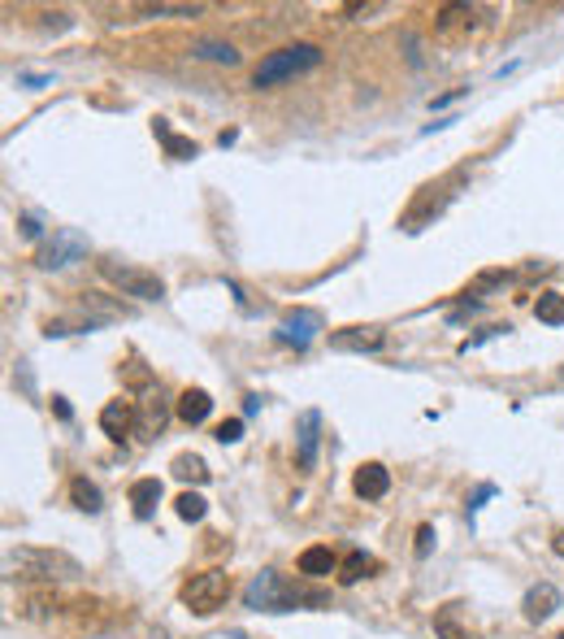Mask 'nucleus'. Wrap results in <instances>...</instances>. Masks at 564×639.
Instances as JSON below:
<instances>
[{
  "label": "nucleus",
  "mask_w": 564,
  "mask_h": 639,
  "mask_svg": "<svg viewBox=\"0 0 564 639\" xmlns=\"http://www.w3.org/2000/svg\"><path fill=\"white\" fill-rule=\"evenodd\" d=\"M378 9H382V4H347L343 13H347V18H360V13H378Z\"/></svg>",
  "instance_id": "7c9ffc66"
},
{
  "label": "nucleus",
  "mask_w": 564,
  "mask_h": 639,
  "mask_svg": "<svg viewBox=\"0 0 564 639\" xmlns=\"http://www.w3.org/2000/svg\"><path fill=\"white\" fill-rule=\"evenodd\" d=\"M83 566L61 548H9L4 552V579L13 583H70Z\"/></svg>",
  "instance_id": "f03ea898"
},
{
  "label": "nucleus",
  "mask_w": 564,
  "mask_h": 639,
  "mask_svg": "<svg viewBox=\"0 0 564 639\" xmlns=\"http://www.w3.org/2000/svg\"><path fill=\"white\" fill-rule=\"evenodd\" d=\"M101 431L122 444V440L135 431V404H126V400H110V404L101 409Z\"/></svg>",
  "instance_id": "2eb2a0df"
},
{
  "label": "nucleus",
  "mask_w": 564,
  "mask_h": 639,
  "mask_svg": "<svg viewBox=\"0 0 564 639\" xmlns=\"http://www.w3.org/2000/svg\"><path fill=\"white\" fill-rule=\"evenodd\" d=\"M373 570H378V561H373L369 552H360V548H356V552H347V557H343V566H338V583H347V587H352V583L369 579Z\"/></svg>",
  "instance_id": "a211bd4d"
},
{
  "label": "nucleus",
  "mask_w": 564,
  "mask_h": 639,
  "mask_svg": "<svg viewBox=\"0 0 564 639\" xmlns=\"http://www.w3.org/2000/svg\"><path fill=\"white\" fill-rule=\"evenodd\" d=\"M552 548H556V557H564V526L556 530V535H552Z\"/></svg>",
  "instance_id": "2f4dec72"
},
{
  "label": "nucleus",
  "mask_w": 564,
  "mask_h": 639,
  "mask_svg": "<svg viewBox=\"0 0 564 639\" xmlns=\"http://www.w3.org/2000/svg\"><path fill=\"white\" fill-rule=\"evenodd\" d=\"M83 253H88V240H83L79 231H53V240L39 244L35 265H39V270H61V265L79 261Z\"/></svg>",
  "instance_id": "0eeeda50"
},
{
  "label": "nucleus",
  "mask_w": 564,
  "mask_h": 639,
  "mask_svg": "<svg viewBox=\"0 0 564 639\" xmlns=\"http://www.w3.org/2000/svg\"><path fill=\"white\" fill-rule=\"evenodd\" d=\"M174 513H179L183 522H205V513H209V501H205L200 492H183V497L174 501Z\"/></svg>",
  "instance_id": "a878e982"
},
{
  "label": "nucleus",
  "mask_w": 564,
  "mask_h": 639,
  "mask_svg": "<svg viewBox=\"0 0 564 639\" xmlns=\"http://www.w3.org/2000/svg\"><path fill=\"white\" fill-rule=\"evenodd\" d=\"M165 422H170V400H165V391H161V387H148V391H143V400L135 404V435L157 440V435L165 431Z\"/></svg>",
  "instance_id": "6e6552de"
},
{
  "label": "nucleus",
  "mask_w": 564,
  "mask_h": 639,
  "mask_svg": "<svg viewBox=\"0 0 564 639\" xmlns=\"http://www.w3.org/2000/svg\"><path fill=\"white\" fill-rule=\"evenodd\" d=\"M101 278L122 287V296H135V300H165V283L157 270H143L135 261H122V256H101Z\"/></svg>",
  "instance_id": "20e7f679"
},
{
  "label": "nucleus",
  "mask_w": 564,
  "mask_h": 639,
  "mask_svg": "<svg viewBox=\"0 0 564 639\" xmlns=\"http://www.w3.org/2000/svg\"><path fill=\"white\" fill-rule=\"evenodd\" d=\"M561 609V587L556 583H534L530 592H526V601H521V614H526V623H548L552 614Z\"/></svg>",
  "instance_id": "ddd939ff"
},
{
  "label": "nucleus",
  "mask_w": 564,
  "mask_h": 639,
  "mask_svg": "<svg viewBox=\"0 0 564 639\" xmlns=\"http://www.w3.org/2000/svg\"><path fill=\"white\" fill-rule=\"evenodd\" d=\"M174 413L187 422V426H200L209 413H214V396L205 387H187L179 400H174Z\"/></svg>",
  "instance_id": "4468645a"
},
{
  "label": "nucleus",
  "mask_w": 564,
  "mask_h": 639,
  "mask_svg": "<svg viewBox=\"0 0 564 639\" xmlns=\"http://www.w3.org/2000/svg\"><path fill=\"white\" fill-rule=\"evenodd\" d=\"M243 605L256 609V614H291V609H300V605L322 609V605H326V592H309V587L291 583L287 574H278V570H261V574H252V583L243 587Z\"/></svg>",
  "instance_id": "f257e3e1"
},
{
  "label": "nucleus",
  "mask_w": 564,
  "mask_h": 639,
  "mask_svg": "<svg viewBox=\"0 0 564 639\" xmlns=\"http://www.w3.org/2000/svg\"><path fill=\"white\" fill-rule=\"evenodd\" d=\"M534 318L548 322V327H564V296L561 292H543L534 300Z\"/></svg>",
  "instance_id": "5701e85b"
},
{
  "label": "nucleus",
  "mask_w": 564,
  "mask_h": 639,
  "mask_svg": "<svg viewBox=\"0 0 564 639\" xmlns=\"http://www.w3.org/2000/svg\"><path fill=\"white\" fill-rule=\"evenodd\" d=\"M22 236H26V240H39V236H44V227H39L35 214H22Z\"/></svg>",
  "instance_id": "cd10ccee"
},
{
  "label": "nucleus",
  "mask_w": 564,
  "mask_h": 639,
  "mask_svg": "<svg viewBox=\"0 0 564 639\" xmlns=\"http://www.w3.org/2000/svg\"><path fill=\"white\" fill-rule=\"evenodd\" d=\"M430 544H435V526H422V530H417V557H426Z\"/></svg>",
  "instance_id": "c85d7f7f"
},
{
  "label": "nucleus",
  "mask_w": 564,
  "mask_h": 639,
  "mask_svg": "<svg viewBox=\"0 0 564 639\" xmlns=\"http://www.w3.org/2000/svg\"><path fill=\"white\" fill-rule=\"evenodd\" d=\"M239 435H243V418H230V422H222V426L214 431V440H218V444H234Z\"/></svg>",
  "instance_id": "bb28decb"
},
{
  "label": "nucleus",
  "mask_w": 564,
  "mask_h": 639,
  "mask_svg": "<svg viewBox=\"0 0 564 639\" xmlns=\"http://www.w3.org/2000/svg\"><path fill=\"white\" fill-rule=\"evenodd\" d=\"M318 331H322V313L318 309H296V313H287L283 322H278V340L283 344H296V349H309L313 340H318Z\"/></svg>",
  "instance_id": "1a4fd4ad"
},
{
  "label": "nucleus",
  "mask_w": 564,
  "mask_h": 639,
  "mask_svg": "<svg viewBox=\"0 0 564 639\" xmlns=\"http://www.w3.org/2000/svg\"><path fill=\"white\" fill-rule=\"evenodd\" d=\"M226 596H230V574H226V570H200V574H192V579L183 583V592H179V601H183L196 618L218 614L226 605Z\"/></svg>",
  "instance_id": "423d86ee"
},
{
  "label": "nucleus",
  "mask_w": 564,
  "mask_h": 639,
  "mask_svg": "<svg viewBox=\"0 0 564 639\" xmlns=\"http://www.w3.org/2000/svg\"><path fill=\"white\" fill-rule=\"evenodd\" d=\"M70 501H74V510H83V513H101L105 510V497H101V488L92 483V479H70Z\"/></svg>",
  "instance_id": "aec40b11"
},
{
  "label": "nucleus",
  "mask_w": 564,
  "mask_h": 639,
  "mask_svg": "<svg viewBox=\"0 0 564 639\" xmlns=\"http://www.w3.org/2000/svg\"><path fill=\"white\" fill-rule=\"evenodd\" d=\"M152 130H157V139L165 144V152H170L174 161H192V157L200 152V148H196L192 139H183V135H174V130H170V123H165V118H157V123H152Z\"/></svg>",
  "instance_id": "6ab92c4d"
},
{
  "label": "nucleus",
  "mask_w": 564,
  "mask_h": 639,
  "mask_svg": "<svg viewBox=\"0 0 564 639\" xmlns=\"http://www.w3.org/2000/svg\"><path fill=\"white\" fill-rule=\"evenodd\" d=\"M464 92H469V88H456V92H448V96H435V101H430V110H444V105H451V101H460Z\"/></svg>",
  "instance_id": "c756f323"
},
{
  "label": "nucleus",
  "mask_w": 564,
  "mask_h": 639,
  "mask_svg": "<svg viewBox=\"0 0 564 639\" xmlns=\"http://www.w3.org/2000/svg\"><path fill=\"white\" fill-rule=\"evenodd\" d=\"M183 483H209V466L196 457V453H183V457H174V466H170Z\"/></svg>",
  "instance_id": "b1692460"
},
{
  "label": "nucleus",
  "mask_w": 564,
  "mask_h": 639,
  "mask_svg": "<svg viewBox=\"0 0 564 639\" xmlns=\"http://www.w3.org/2000/svg\"><path fill=\"white\" fill-rule=\"evenodd\" d=\"M435 636L439 639H473V631L456 623V605H448V609L435 614Z\"/></svg>",
  "instance_id": "393cba45"
},
{
  "label": "nucleus",
  "mask_w": 564,
  "mask_h": 639,
  "mask_svg": "<svg viewBox=\"0 0 564 639\" xmlns=\"http://www.w3.org/2000/svg\"><path fill=\"white\" fill-rule=\"evenodd\" d=\"M331 349L335 353H378V349H387V331L382 327H343L331 335Z\"/></svg>",
  "instance_id": "9d476101"
},
{
  "label": "nucleus",
  "mask_w": 564,
  "mask_h": 639,
  "mask_svg": "<svg viewBox=\"0 0 564 639\" xmlns=\"http://www.w3.org/2000/svg\"><path fill=\"white\" fill-rule=\"evenodd\" d=\"M318 435H322V413H318V409H304V413H300V426H296V457H300V470H313V466H318Z\"/></svg>",
  "instance_id": "9b49d317"
},
{
  "label": "nucleus",
  "mask_w": 564,
  "mask_h": 639,
  "mask_svg": "<svg viewBox=\"0 0 564 639\" xmlns=\"http://www.w3.org/2000/svg\"><path fill=\"white\" fill-rule=\"evenodd\" d=\"M495 22V4H477V0H451L435 13V31L444 39H469L482 35Z\"/></svg>",
  "instance_id": "39448f33"
},
{
  "label": "nucleus",
  "mask_w": 564,
  "mask_h": 639,
  "mask_svg": "<svg viewBox=\"0 0 564 639\" xmlns=\"http://www.w3.org/2000/svg\"><path fill=\"white\" fill-rule=\"evenodd\" d=\"M130 505H135V517L139 522H148L157 505H161V479H139L135 488H130Z\"/></svg>",
  "instance_id": "f3484780"
},
{
  "label": "nucleus",
  "mask_w": 564,
  "mask_h": 639,
  "mask_svg": "<svg viewBox=\"0 0 564 639\" xmlns=\"http://www.w3.org/2000/svg\"><path fill=\"white\" fill-rule=\"evenodd\" d=\"M192 57H205V61H218V66H234L239 61V53L230 44H222V39H196Z\"/></svg>",
  "instance_id": "4be33fe9"
},
{
  "label": "nucleus",
  "mask_w": 564,
  "mask_h": 639,
  "mask_svg": "<svg viewBox=\"0 0 564 639\" xmlns=\"http://www.w3.org/2000/svg\"><path fill=\"white\" fill-rule=\"evenodd\" d=\"M296 566H300V574H304V579H326V574H335V552H331V548H326V544H313V548H304V552H300V561H296Z\"/></svg>",
  "instance_id": "dca6fc26"
},
{
  "label": "nucleus",
  "mask_w": 564,
  "mask_h": 639,
  "mask_svg": "<svg viewBox=\"0 0 564 639\" xmlns=\"http://www.w3.org/2000/svg\"><path fill=\"white\" fill-rule=\"evenodd\" d=\"M318 66H322V48H318V44H287V48L269 53V57L256 66L252 83H256V88H274V83H283V79L309 75V70H318Z\"/></svg>",
  "instance_id": "7ed1b4c3"
},
{
  "label": "nucleus",
  "mask_w": 564,
  "mask_h": 639,
  "mask_svg": "<svg viewBox=\"0 0 564 639\" xmlns=\"http://www.w3.org/2000/svg\"><path fill=\"white\" fill-rule=\"evenodd\" d=\"M352 492H356L360 501H382V497L391 492V470H387L382 461H365V466L352 475Z\"/></svg>",
  "instance_id": "f8f14e48"
},
{
  "label": "nucleus",
  "mask_w": 564,
  "mask_h": 639,
  "mask_svg": "<svg viewBox=\"0 0 564 639\" xmlns=\"http://www.w3.org/2000/svg\"><path fill=\"white\" fill-rule=\"evenodd\" d=\"M135 13L139 18H200L205 13V4H135Z\"/></svg>",
  "instance_id": "412c9836"
}]
</instances>
